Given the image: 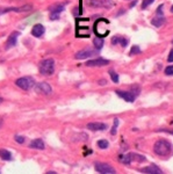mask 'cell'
Returning a JSON list of instances; mask_svg holds the SVG:
<instances>
[{"label":"cell","mask_w":173,"mask_h":174,"mask_svg":"<svg viewBox=\"0 0 173 174\" xmlns=\"http://www.w3.org/2000/svg\"><path fill=\"white\" fill-rule=\"evenodd\" d=\"M154 1V0H143V3H142V8L145 10L148 6H150L152 3Z\"/></svg>","instance_id":"obj_26"},{"label":"cell","mask_w":173,"mask_h":174,"mask_svg":"<svg viewBox=\"0 0 173 174\" xmlns=\"http://www.w3.org/2000/svg\"><path fill=\"white\" fill-rule=\"evenodd\" d=\"M59 19V13H50V20L55 21Z\"/></svg>","instance_id":"obj_30"},{"label":"cell","mask_w":173,"mask_h":174,"mask_svg":"<svg viewBox=\"0 0 173 174\" xmlns=\"http://www.w3.org/2000/svg\"><path fill=\"white\" fill-rule=\"evenodd\" d=\"M86 4H87L90 7H93V8H99V7H102L101 0H86Z\"/></svg>","instance_id":"obj_20"},{"label":"cell","mask_w":173,"mask_h":174,"mask_svg":"<svg viewBox=\"0 0 173 174\" xmlns=\"http://www.w3.org/2000/svg\"><path fill=\"white\" fill-rule=\"evenodd\" d=\"M94 168L98 173H101V174H115L116 173L115 168H113L111 165L106 162H95Z\"/></svg>","instance_id":"obj_6"},{"label":"cell","mask_w":173,"mask_h":174,"mask_svg":"<svg viewBox=\"0 0 173 174\" xmlns=\"http://www.w3.org/2000/svg\"><path fill=\"white\" fill-rule=\"evenodd\" d=\"M130 52H131V55H138V53H141V49H139V47L134 45V47L131 48Z\"/></svg>","instance_id":"obj_27"},{"label":"cell","mask_w":173,"mask_h":174,"mask_svg":"<svg viewBox=\"0 0 173 174\" xmlns=\"http://www.w3.org/2000/svg\"><path fill=\"white\" fill-rule=\"evenodd\" d=\"M35 88H36V92L41 93V94H50L52 91L51 86L47 82H40V84L35 85Z\"/></svg>","instance_id":"obj_9"},{"label":"cell","mask_w":173,"mask_h":174,"mask_svg":"<svg viewBox=\"0 0 173 174\" xmlns=\"http://www.w3.org/2000/svg\"><path fill=\"white\" fill-rule=\"evenodd\" d=\"M112 43H113V44H117V43H120V44L124 48V47H127V45H128V40H127V38H124V37H121V36H115V37H113V38H112Z\"/></svg>","instance_id":"obj_18"},{"label":"cell","mask_w":173,"mask_h":174,"mask_svg":"<svg viewBox=\"0 0 173 174\" xmlns=\"http://www.w3.org/2000/svg\"><path fill=\"white\" fill-rule=\"evenodd\" d=\"M101 4H102V7L105 8H112L114 6L113 0H101Z\"/></svg>","instance_id":"obj_22"},{"label":"cell","mask_w":173,"mask_h":174,"mask_svg":"<svg viewBox=\"0 0 173 174\" xmlns=\"http://www.w3.org/2000/svg\"><path fill=\"white\" fill-rule=\"evenodd\" d=\"M159 131H163V132H167V134H172V135H173V130H166V129H163V130H159Z\"/></svg>","instance_id":"obj_33"},{"label":"cell","mask_w":173,"mask_h":174,"mask_svg":"<svg viewBox=\"0 0 173 174\" xmlns=\"http://www.w3.org/2000/svg\"><path fill=\"white\" fill-rule=\"evenodd\" d=\"M171 43H172V44H173V40H172V42H171Z\"/></svg>","instance_id":"obj_37"},{"label":"cell","mask_w":173,"mask_h":174,"mask_svg":"<svg viewBox=\"0 0 173 174\" xmlns=\"http://www.w3.org/2000/svg\"><path fill=\"white\" fill-rule=\"evenodd\" d=\"M55 72V60L51 58L44 59L40 64V73L43 75H51Z\"/></svg>","instance_id":"obj_2"},{"label":"cell","mask_w":173,"mask_h":174,"mask_svg":"<svg viewBox=\"0 0 173 174\" xmlns=\"http://www.w3.org/2000/svg\"><path fill=\"white\" fill-rule=\"evenodd\" d=\"M171 12H172V13H173V6H172V7H171Z\"/></svg>","instance_id":"obj_35"},{"label":"cell","mask_w":173,"mask_h":174,"mask_svg":"<svg viewBox=\"0 0 173 174\" xmlns=\"http://www.w3.org/2000/svg\"><path fill=\"white\" fill-rule=\"evenodd\" d=\"M93 43H94V47H95L97 50H100V49H102V47H104V40H102V38L95 37L94 41H93Z\"/></svg>","instance_id":"obj_21"},{"label":"cell","mask_w":173,"mask_h":174,"mask_svg":"<svg viewBox=\"0 0 173 174\" xmlns=\"http://www.w3.org/2000/svg\"><path fill=\"white\" fill-rule=\"evenodd\" d=\"M168 62H173V49H171L170 51V55H168V58H167Z\"/></svg>","instance_id":"obj_32"},{"label":"cell","mask_w":173,"mask_h":174,"mask_svg":"<svg viewBox=\"0 0 173 174\" xmlns=\"http://www.w3.org/2000/svg\"><path fill=\"white\" fill-rule=\"evenodd\" d=\"M108 125L106 123H100V122H92L87 124V129L92 131H104L107 130Z\"/></svg>","instance_id":"obj_11"},{"label":"cell","mask_w":173,"mask_h":174,"mask_svg":"<svg viewBox=\"0 0 173 174\" xmlns=\"http://www.w3.org/2000/svg\"><path fill=\"white\" fill-rule=\"evenodd\" d=\"M163 8H164V6L159 5V7L157 8V15H163Z\"/></svg>","instance_id":"obj_31"},{"label":"cell","mask_w":173,"mask_h":174,"mask_svg":"<svg viewBox=\"0 0 173 174\" xmlns=\"http://www.w3.org/2000/svg\"><path fill=\"white\" fill-rule=\"evenodd\" d=\"M65 4L66 3H62V4H55V5L50 6V8H49L50 13H60V12H63L64 8H65Z\"/></svg>","instance_id":"obj_17"},{"label":"cell","mask_w":173,"mask_h":174,"mask_svg":"<svg viewBox=\"0 0 173 174\" xmlns=\"http://www.w3.org/2000/svg\"><path fill=\"white\" fill-rule=\"evenodd\" d=\"M165 74L166 75H173V65H170V66H167L166 69H165Z\"/></svg>","instance_id":"obj_29"},{"label":"cell","mask_w":173,"mask_h":174,"mask_svg":"<svg viewBox=\"0 0 173 174\" xmlns=\"http://www.w3.org/2000/svg\"><path fill=\"white\" fill-rule=\"evenodd\" d=\"M29 147L30 149H36V150H44L45 145H44V143H43L42 139H34V140L30 142Z\"/></svg>","instance_id":"obj_15"},{"label":"cell","mask_w":173,"mask_h":174,"mask_svg":"<svg viewBox=\"0 0 173 174\" xmlns=\"http://www.w3.org/2000/svg\"><path fill=\"white\" fill-rule=\"evenodd\" d=\"M1 102H3V99H1V98H0V103H1Z\"/></svg>","instance_id":"obj_36"},{"label":"cell","mask_w":173,"mask_h":174,"mask_svg":"<svg viewBox=\"0 0 173 174\" xmlns=\"http://www.w3.org/2000/svg\"><path fill=\"white\" fill-rule=\"evenodd\" d=\"M15 84H16L18 87H20V88H22L25 91H28V90L33 88V87L35 86V80L30 77H22V78L16 79Z\"/></svg>","instance_id":"obj_3"},{"label":"cell","mask_w":173,"mask_h":174,"mask_svg":"<svg viewBox=\"0 0 173 174\" xmlns=\"http://www.w3.org/2000/svg\"><path fill=\"white\" fill-rule=\"evenodd\" d=\"M44 32H45V29H44L43 25L36 23V25L33 27V29H32V35H33L34 37H41V36H43Z\"/></svg>","instance_id":"obj_14"},{"label":"cell","mask_w":173,"mask_h":174,"mask_svg":"<svg viewBox=\"0 0 173 174\" xmlns=\"http://www.w3.org/2000/svg\"><path fill=\"white\" fill-rule=\"evenodd\" d=\"M33 10L32 5H25L20 7H0V15L6 14L8 12H16V13H22V12H29Z\"/></svg>","instance_id":"obj_5"},{"label":"cell","mask_w":173,"mask_h":174,"mask_svg":"<svg viewBox=\"0 0 173 174\" xmlns=\"http://www.w3.org/2000/svg\"><path fill=\"white\" fill-rule=\"evenodd\" d=\"M0 158H1L3 160H12V153L10 152V151H7V150H5V149H1L0 150Z\"/></svg>","instance_id":"obj_19"},{"label":"cell","mask_w":173,"mask_h":174,"mask_svg":"<svg viewBox=\"0 0 173 174\" xmlns=\"http://www.w3.org/2000/svg\"><path fill=\"white\" fill-rule=\"evenodd\" d=\"M166 22V19L163 16V15H157L156 18H153L152 20H151V23L154 26V27H161L164 23Z\"/></svg>","instance_id":"obj_16"},{"label":"cell","mask_w":173,"mask_h":174,"mask_svg":"<svg viewBox=\"0 0 173 174\" xmlns=\"http://www.w3.org/2000/svg\"><path fill=\"white\" fill-rule=\"evenodd\" d=\"M108 64H109V60L104 59V58H97V59H91V60L86 62V66H90V67H93V66H105V65H108Z\"/></svg>","instance_id":"obj_10"},{"label":"cell","mask_w":173,"mask_h":174,"mask_svg":"<svg viewBox=\"0 0 173 174\" xmlns=\"http://www.w3.org/2000/svg\"><path fill=\"white\" fill-rule=\"evenodd\" d=\"M108 72H109V74H111V78H112V80H113L115 84H117V82L120 81V80H119V74H117V73H116L114 70H109Z\"/></svg>","instance_id":"obj_24"},{"label":"cell","mask_w":173,"mask_h":174,"mask_svg":"<svg viewBox=\"0 0 173 174\" xmlns=\"http://www.w3.org/2000/svg\"><path fill=\"white\" fill-rule=\"evenodd\" d=\"M95 53H97V52H95V50L87 48V49H82V50L78 51V52L76 53V56H74V57H76L77 59H87V58H90V57L94 56Z\"/></svg>","instance_id":"obj_7"},{"label":"cell","mask_w":173,"mask_h":174,"mask_svg":"<svg viewBox=\"0 0 173 174\" xmlns=\"http://www.w3.org/2000/svg\"><path fill=\"white\" fill-rule=\"evenodd\" d=\"M153 151L157 156L159 157H164V156H170L173 152V147L172 144L166 140V139H159L154 143L153 145Z\"/></svg>","instance_id":"obj_1"},{"label":"cell","mask_w":173,"mask_h":174,"mask_svg":"<svg viewBox=\"0 0 173 174\" xmlns=\"http://www.w3.org/2000/svg\"><path fill=\"white\" fill-rule=\"evenodd\" d=\"M14 139H15L19 144H23V143H25V137L21 136V135H15V136H14Z\"/></svg>","instance_id":"obj_28"},{"label":"cell","mask_w":173,"mask_h":174,"mask_svg":"<svg viewBox=\"0 0 173 174\" xmlns=\"http://www.w3.org/2000/svg\"><path fill=\"white\" fill-rule=\"evenodd\" d=\"M116 94L127 102H134L136 100V95L134 93H131L130 91H120L119 90V91H116Z\"/></svg>","instance_id":"obj_8"},{"label":"cell","mask_w":173,"mask_h":174,"mask_svg":"<svg viewBox=\"0 0 173 174\" xmlns=\"http://www.w3.org/2000/svg\"><path fill=\"white\" fill-rule=\"evenodd\" d=\"M19 35H20L19 32H13V33L8 36V38H7V41H6V49H10V48L16 45V40H18Z\"/></svg>","instance_id":"obj_13"},{"label":"cell","mask_w":173,"mask_h":174,"mask_svg":"<svg viewBox=\"0 0 173 174\" xmlns=\"http://www.w3.org/2000/svg\"><path fill=\"white\" fill-rule=\"evenodd\" d=\"M135 5H136V0H135V1H134V3H132V4H130V7H134V6H135Z\"/></svg>","instance_id":"obj_34"},{"label":"cell","mask_w":173,"mask_h":174,"mask_svg":"<svg viewBox=\"0 0 173 174\" xmlns=\"http://www.w3.org/2000/svg\"><path fill=\"white\" fill-rule=\"evenodd\" d=\"M117 125H119V120L115 119V120H114V125H113L112 131H111L112 135H115V134H116V131H117Z\"/></svg>","instance_id":"obj_25"},{"label":"cell","mask_w":173,"mask_h":174,"mask_svg":"<svg viewBox=\"0 0 173 174\" xmlns=\"http://www.w3.org/2000/svg\"><path fill=\"white\" fill-rule=\"evenodd\" d=\"M139 172L145 173V174H163V171L156 165H150V166L143 167L139 169Z\"/></svg>","instance_id":"obj_12"},{"label":"cell","mask_w":173,"mask_h":174,"mask_svg":"<svg viewBox=\"0 0 173 174\" xmlns=\"http://www.w3.org/2000/svg\"><path fill=\"white\" fill-rule=\"evenodd\" d=\"M121 161L126 165H129L131 161H145V157L143 154H139V153H135V152H130V153H127L124 154L122 158H121Z\"/></svg>","instance_id":"obj_4"},{"label":"cell","mask_w":173,"mask_h":174,"mask_svg":"<svg viewBox=\"0 0 173 174\" xmlns=\"http://www.w3.org/2000/svg\"><path fill=\"white\" fill-rule=\"evenodd\" d=\"M98 146L100 149H102V150H105V149H107L109 146V143L106 139H100V140H98Z\"/></svg>","instance_id":"obj_23"}]
</instances>
